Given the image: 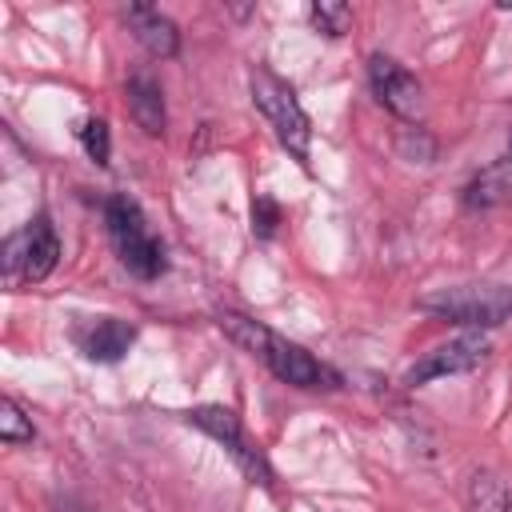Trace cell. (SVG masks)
Segmentation results:
<instances>
[{"instance_id": "cell-3", "label": "cell", "mask_w": 512, "mask_h": 512, "mask_svg": "<svg viewBox=\"0 0 512 512\" xmlns=\"http://www.w3.org/2000/svg\"><path fill=\"white\" fill-rule=\"evenodd\" d=\"M420 312L436 320H452L464 328H496L512 316V288L508 284H460V288H440L432 296L416 300Z\"/></svg>"}, {"instance_id": "cell-12", "label": "cell", "mask_w": 512, "mask_h": 512, "mask_svg": "<svg viewBox=\"0 0 512 512\" xmlns=\"http://www.w3.org/2000/svg\"><path fill=\"white\" fill-rule=\"evenodd\" d=\"M464 204L468 208H504V204H512V156L484 164L464 184Z\"/></svg>"}, {"instance_id": "cell-9", "label": "cell", "mask_w": 512, "mask_h": 512, "mask_svg": "<svg viewBox=\"0 0 512 512\" xmlns=\"http://www.w3.org/2000/svg\"><path fill=\"white\" fill-rule=\"evenodd\" d=\"M124 20H128L132 36L140 40V48L152 52L156 60H172V56L180 52V28H176L160 8L128 4V8H124Z\"/></svg>"}, {"instance_id": "cell-19", "label": "cell", "mask_w": 512, "mask_h": 512, "mask_svg": "<svg viewBox=\"0 0 512 512\" xmlns=\"http://www.w3.org/2000/svg\"><path fill=\"white\" fill-rule=\"evenodd\" d=\"M508 156H512V128H508Z\"/></svg>"}, {"instance_id": "cell-13", "label": "cell", "mask_w": 512, "mask_h": 512, "mask_svg": "<svg viewBox=\"0 0 512 512\" xmlns=\"http://www.w3.org/2000/svg\"><path fill=\"white\" fill-rule=\"evenodd\" d=\"M468 512H512L508 484L496 472H476L468 480Z\"/></svg>"}, {"instance_id": "cell-14", "label": "cell", "mask_w": 512, "mask_h": 512, "mask_svg": "<svg viewBox=\"0 0 512 512\" xmlns=\"http://www.w3.org/2000/svg\"><path fill=\"white\" fill-rule=\"evenodd\" d=\"M0 440L4 444H32L36 440V428H32V416L12 400V396H4L0 400Z\"/></svg>"}, {"instance_id": "cell-17", "label": "cell", "mask_w": 512, "mask_h": 512, "mask_svg": "<svg viewBox=\"0 0 512 512\" xmlns=\"http://www.w3.org/2000/svg\"><path fill=\"white\" fill-rule=\"evenodd\" d=\"M276 224H280V208H276L268 196H256V200H252V232H256V236H272Z\"/></svg>"}, {"instance_id": "cell-8", "label": "cell", "mask_w": 512, "mask_h": 512, "mask_svg": "<svg viewBox=\"0 0 512 512\" xmlns=\"http://www.w3.org/2000/svg\"><path fill=\"white\" fill-rule=\"evenodd\" d=\"M488 340L480 336V332H464V336H456V340H448V344H440V348H432V352H424L412 368H408V376H404V384H412V388H420V384H428V380H440V376H456V372H472V368H480L484 360H488Z\"/></svg>"}, {"instance_id": "cell-15", "label": "cell", "mask_w": 512, "mask_h": 512, "mask_svg": "<svg viewBox=\"0 0 512 512\" xmlns=\"http://www.w3.org/2000/svg\"><path fill=\"white\" fill-rule=\"evenodd\" d=\"M308 20H312V28L324 32V36H344V32L352 28V8H348L344 0H316V4L308 8Z\"/></svg>"}, {"instance_id": "cell-6", "label": "cell", "mask_w": 512, "mask_h": 512, "mask_svg": "<svg viewBox=\"0 0 512 512\" xmlns=\"http://www.w3.org/2000/svg\"><path fill=\"white\" fill-rule=\"evenodd\" d=\"M188 420H192L200 432H208L212 440H220L224 452L232 456V464H236L252 484H264V488L272 484V468H268L264 452L244 436V428H240V420H236L232 408H224V404H200V408L188 412Z\"/></svg>"}, {"instance_id": "cell-18", "label": "cell", "mask_w": 512, "mask_h": 512, "mask_svg": "<svg viewBox=\"0 0 512 512\" xmlns=\"http://www.w3.org/2000/svg\"><path fill=\"white\" fill-rule=\"evenodd\" d=\"M56 512H92L88 504H80V500H60L56 504Z\"/></svg>"}, {"instance_id": "cell-7", "label": "cell", "mask_w": 512, "mask_h": 512, "mask_svg": "<svg viewBox=\"0 0 512 512\" xmlns=\"http://www.w3.org/2000/svg\"><path fill=\"white\" fill-rule=\"evenodd\" d=\"M368 84H372L376 100H380L392 116H400V120H420V112H424V88H420V80H416L404 64H396V60L384 56V52H376V56L368 60Z\"/></svg>"}, {"instance_id": "cell-1", "label": "cell", "mask_w": 512, "mask_h": 512, "mask_svg": "<svg viewBox=\"0 0 512 512\" xmlns=\"http://www.w3.org/2000/svg\"><path fill=\"white\" fill-rule=\"evenodd\" d=\"M216 324H220V332H224L232 344H240V348H244L248 356H256V360H264V364L272 368V376H280V380L292 384V388H336V384H340V376H336L328 364H320L308 348H300V344L276 336L268 324H260V320H252V316H244V312H220Z\"/></svg>"}, {"instance_id": "cell-2", "label": "cell", "mask_w": 512, "mask_h": 512, "mask_svg": "<svg viewBox=\"0 0 512 512\" xmlns=\"http://www.w3.org/2000/svg\"><path fill=\"white\" fill-rule=\"evenodd\" d=\"M104 224H108V236H112V244L120 252V264L132 276H140V280L164 276V268H168L164 244L148 232V220H144V212H140V204L132 196H124V192L108 196L104 200Z\"/></svg>"}, {"instance_id": "cell-16", "label": "cell", "mask_w": 512, "mask_h": 512, "mask_svg": "<svg viewBox=\"0 0 512 512\" xmlns=\"http://www.w3.org/2000/svg\"><path fill=\"white\" fill-rule=\"evenodd\" d=\"M80 144H84V152H88L96 164H108L112 144H108V124H104V120H84V128H80Z\"/></svg>"}, {"instance_id": "cell-10", "label": "cell", "mask_w": 512, "mask_h": 512, "mask_svg": "<svg viewBox=\"0 0 512 512\" xmlns=\"http://www.w3.org/2000/svg\"><path fill=\"white\" fill-rule=\"evenodd\" d=\"M132 340H136V328L128 320H116V316H100V320L76 328L80 352L88 360H96V364H116L132 348Z\"/></svg>"}, {"instance_id": "cell-5", "label": "cell", "mask_w": 512, "mask_h": 512, "mask_svg": "<svg viewBox=\"0 0 512 512\" xmlns=\"http://www.w3.org/2000/svg\"><path fill=\"white\" fill-rule=\"evenodd\" d=\"M60 260V240L48 216H36L28 228L4 240V276L8 284H36Z\"/></svg>"}, {"instance_id": "cell-4", "label": "cell", "mask_w": 512, "mask_h": 512, "mask_svg": "<svg viewBox=\"0 0 512 512\" xmlns=\"http://www.w3.org/2000/svg\"><path fill=\"white\" fill-rule=\"evenodd\" d=\"M248 92H252V104L264 112V120L272 124L276 140L296 156V160H308V148H312V124H308V112L300 108L296 92L268 68H252L248 72Z\"/></svg>"}, {"instance_id": "cell-11", "label": "cell", "mask_w": 512, "mask_h": 512, "mask_svg": "<svg viewBox=\"0 0 512 512\" xmlns=\"http://www.w3.org/2000/svg\"><path fill=\"white\" fill-rule=\"evenodd\" d=\"M128 116L136 120V128L144 136H164L168 128V108H164V92L148 72L128 76Z\"/></svg>"}]
</instances>
